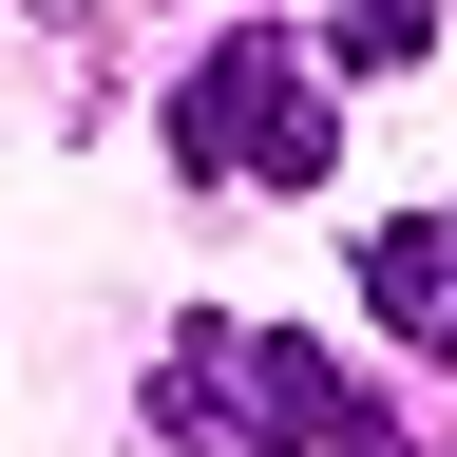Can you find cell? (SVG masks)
Instances as JSON below:
<instances>
[{
    "label": "cell",
    "mask_w": 457,
    "mask_h": 457,
    "mask_svg": "<svg viewBox=\"0 0 457 457\" xmlns=\"http://www.w3.org/2000/svg\"><path fill=\"white\" fill-rule=\"evenodd\" d=\"M153 420L191 438V457H400L381 400L343 381L305 324H228V305L153 343Z\"/></svg>",
    "instance_id": "1"
},
{
    "label": "cell",
    "mask_w": 457,
    "mask_h": 457,
    "mask_svg": "<svg viewBox=\"0 0 457 457\" xmlns=\"http://www.w3.org/2000/svg\"><path fill=\"white\" fill-rule=\"evenodd\" d=\"M171 153L210 171V191H305L343 153V96H324V38L305 20H228L191 77H171Z\"/></svg>",
    "instance_id": "2"
},
{
    "label": "cell",
    "mask_w": 457,
    "mask_h": 457,
    "mask_svg": "<svg viewBox=\"0 0 457 457\" xmlns=\"http://www.w3.org/2000/svg\"><path fill=\"white\" fill-rule=\"evenodd\" d=\"M362 305H381L400 343H438V362H457V210H400V228H362Z\"/></svg>",
    "instance_id": "3"
},
{
    "label": "cell",
    "mask_w": 457,
    "mask_h": 457,
    "mask_svg": "<svg viewBox=\"0 0 457 457\" xmlns=\"http://www.w3.org/2000/svg\"><path fill=\"white\" fill-rule=\"evenodd\" d=\"M438 38V0H343V38H324V77H381V57H420Z\"/></svg>",
    "instance_id": "4"
}]
</instances>
